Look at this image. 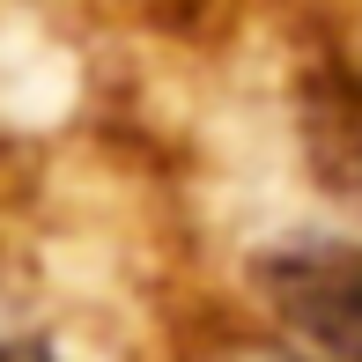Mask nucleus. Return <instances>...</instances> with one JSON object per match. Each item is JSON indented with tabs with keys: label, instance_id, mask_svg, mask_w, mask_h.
Listing matches in <instances>:
<instances>
[{
	"label": "nucleus",
	"instance_id": "nucleus-2",
	"mask_svg": "<svg viewBox=\"0 0 362 362\" xmlns=\"http://www.w3.org/2000/svg\"><path fill=\"white\" fill-rule=\"evenodd\" d=\"M252 362H325V355H288V348H259Z\"/></svg>",
	"mask_w": 362,
	"mask_h": 362
},
{
	"label": "nucleus",
	"instance_id": "nucleus-1",
	"mask_svg": "<svg viewBox=\"0 0 362 362\" xmlns=\"http://www.w3.org/2000/svg\"><path fill=\"white\" fill-rule=\"evenodd\" d=\"M0 362H59L45 340H0Z\"/></svg>",
	"mask_w": 362,
	"mask_h": 362
}]
</instances>
